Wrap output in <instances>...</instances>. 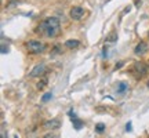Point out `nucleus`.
Listing matches in <instances>:
<instances>
[{"label":"nucleus","instance_id":"1","mask_svg":"<svg viewBox=\"0 0 149 138\" xmlns=\"http://www.w3.org/2000/svg\"><path fill=\"white\" fill-rule=\"evenodd\" d=\"M61 32V25H59V21L55 18V17H50V18H46L44 21L36 28V33H43L47 37H57Z\"/></svg>","mask_w":149,"mask_h":138},{"label":"nucleus","instance_id":"2","mask_svg":"<svg viewBox=\"0 0 149 138\" xmlns=\"http://www.w3.org/2000/svg\"><path fill=\"white\" fill-rule=\"evenodd\" d=\"M46 48V44L40 40H29L26 42V50L31 54H40L44 51Z\"/></svg>","mask_w":149,"mask_h":138},{"label":"nucleus","instance_id":"3","mask_svg":"<svg viewBox=\"0 0 149 138\" xmlns=\"http://www.w3.org/2000/svg\"><path fill=\"white\" fill-rule=\"evenodd\" d=\"M69 15L72 20H74V21H79L81 17L84 15V8L83 7H80V6H74V7H72L70 8V13Z\"/></svg>","mask_w":149,"mask_h":138},{"label":"nucleus","instance_id":"4","mask_svg":"<svg viewBox=\"0 0 149 138\" xmlns=\"http://www.w3.org/2000/svg\"><path fill=\"white\" fill-rule=\"evenodd\" d=\"M146 65L144 64V62H135L133 66V72L137 76H139V77H142V76H145L146 75Z\"/></svg>","mask_w":149,"mask_h":138},{"label":"nucleus","instance_id":"5","mask_svg":"<svg viewBox=\"0 0 149 138\" xmlns=\"http://www.w3.org/2000/svg\"><path fill=\"white\" fill-rule=\"evenodd\" d=\"M61 127V122H59L58 119H50V120H47V122H44V124H43V128L44 130H58V128Z\"/></svg>","mask_w":149,"mask_h":138},{"label":"nucleus","instance_id":"6","mask_svg":"<svg viewBox=\"0 0 149 138\" xmlns=\"http://www.w3.org/2000/svg\"><path fill=\"white\" fill-rule=\"evenodd\" d=\"M44 70H46V66H44V64H37L35 68L31 70V77H39V76H42V75H44Z\"/></svg>","mask_w":149,"mask_h":138},{"label":"nucleus","instance_id":"7","mask_svg":"<svg viewBox=\"0 0 149 138\" xmlns=\"http://www.w3.org/2000/svg\"><path fill=\"white\" fill-rule=\"evenodd\" d=\"M134 53L137 54V55H142V54L148 53V44L145 42H139L135 46V48H134Z\"/></svg>","mask_w":149,"mask_h":138},{"label":"nucleus","instance_id":"8","mask_svg":"<svg viewBox=\"0 0 149 138\" xmlns=\"http://www.w3.org/2000/svg\"><path fill=\"white\" fill-rule=\"evenodd\" d=\"M105 42H109V43H115V42H117V33L115 32V31H112V32L107 36Z\"/></svg>","mask_w":149,"mask_h":138},{"label":"nucleus","instance_id":"9","mask_svg":"<svg viewBox=\"0 0 149 138\" xmlns=\"http://www.w3.org/2000/svg\"><path fill=\"white\" fill-rule=\"evenodd\" d=\"M65 46L68 48H76L79 46V40H72V39H70V40H66V42H65Z\"/></svg>","mask_w":149,"mask_h":138},{"label":"nucleus","instance_id":"10","mask_svg":"<svg viewBox=\"0 0 149 138\" xmlns=\"http://www.w3.org/2000/svg\"><path fill=\"white\" fill-rule=\"evenodd\" d=\"M127 89H128L127 83H126V82H120V83H119V87H117V93H119V94H123Z\"/></svg>","mask_w":149,"mask_h":138},{"label":"nucleus","instance_id":"11","mask_svg":"<svg viewBox=\"0 0 149 138\" xmlns=\"http://www.w3.org/2000/svg\"><path fill=\"white\" fill-rule=\"evenodd\" d=\"M47 83H48V80L46 79V77H42V80H40V82L36 84L37 86V90H43V89L47 86Z\"/></svg>","mask_w":149,"mask_h":138},{"label":"nucleus","instance_id":"12","mask_svg":"<svg viewBox=\"0 0 149 138\" xmlns=\"http://www.w3.org/2000/svg\"><path fill=\"white\" fill-rule=\"evenodd\" d=\"M72 123H73V126H74V128H76V130H80V128H81V126H83V122L77 120L76 117H74V119H72Z\"/></svg>","mask_w":149,"mask_h":138},{"label":"nucleus","instance_id":"13","mask_svg":"<svg viewBox=\"0 0 149 138\" xmlns=\"http://www.w3.org/2000/svg\"><path fill=\"white\" fill-rule=\"evenodd\" d=\"M104 130H105V124H104V123H98V124H97L95 126V131L97 133H104Z\"/></svg>","mask_w":149,"mask_h":138},{"label":"nucleus","instance_id":"14","mask_svg":"<svg viewBox=\"0 0 149 138\" xmlns=\"http://www.w3.org/2000/svg\"><path fill=\"white\" fill-rule=\"evenodd\" d=\"M51 97H53V94H51V93H46V94L43 95L42 101H43V102H47V101H50V100H51Z\"/></svg>","mask_w":149,"mask_h":138},{"label":"nucleus","instance_id":"15","mask_svg":"<svg viewBox=\"0 0 149 138\" xmlns=\"http://www.w3.org/2000/svg\"><path fill=\"white\" fill-rule=\"evenodd\" d=\"M43 138H59V135H58V134H55V133H53V131H51V133H47Z\"/></svg>","mask_w":149,"mask_h":138},{"label":"nucleus","instance_id":"16","mask_svg":"<svg viewBox=\"0 0 149 138\" xmlns=\"http://www.w3.org/2000/svg\"><path fill=\"white\" fill-rule=\"evenodd\" d=\"M0 133H1V138H7V133H6V126H4V123L1 124V130H0Z\"/></svg>","mask_w":149,"mask_h":138},{"label":"nucleus","instance_id":"17","mask_svg":"<svg viewBox=\"0 0 149 138\" xmlns=\"http://www.w3.org/2000/svg\"><path fill=\"white\" fill-rule=\"evenodd\" d=\"M126 130H127V131H131V123H127V126H126Z\"/></svg>","mask_w":149,"mask_h":138},{"label":"nucleus","instance_id":"18","mask_svg":"<svg viewBox=\"0 0 149 138\" xmlns=\"http://www.w3.org/2000/svg\"><path fill=\"white\" fill-rule=\"evenodd\" d=\"M14 138H18V135H15V137H14Z\"/></svg>","mask_w":149,"mask_h":138},{"label":"nucleus","instance_id":"19","mask_svg":"<svg viewBox=\"0 0 149 138\" xmlns=\"http://www.w3.org/2000/svg\"><path fill=\"white\" fill-rule=\"evenodd\" d=\"M148 36H149V35H148Z\"/></svg>","mask_w":149,"mask_h":138}]
</instances>
